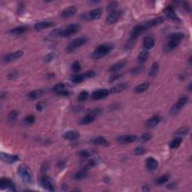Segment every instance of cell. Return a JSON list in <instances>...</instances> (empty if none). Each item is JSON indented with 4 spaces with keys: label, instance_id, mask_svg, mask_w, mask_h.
Returning a JSON list of instances; mask_svg holds the SVG:
<instances>
[{
    "label": "cell",
    "instance_id": "obj_1",
    "mask_svg": "<svg viewBox=\"0 0 192 192\" xmlns=\"http://www.w3.org/2000/svg\"><path fill=\"white\" fill-rule=\"evenodd\" d=\"M80 26L78 23H72L67 26L66 27L57 29L51 32V35L53 37H69L75 35L80 30Z\"/></svg>",
    "mask_w": 192,
    "mask_h": 192
},
{
    "label": "cell",
    "instance_id": "obj_2",
    "mask_svg": "<svg viewBox=\"0 0 192 192\" xmlns=\"http://www.w3.org/2000/svg\"><path fill=\"white\" fill-rule=\"evenodd\" d=\"M184 37H185V35L182 32H177L170 34L169 35V41L164 47L165 52H170L176 47H177L181 43Z\"/></svg>",
    "mask_w": 192,
    "mask_h": 192
},
{
    "label": "cell",
    "instance_id": "obj_3",
    "mask_svg": "<svg viewBox=\"0 0 192 192\" xmlns=\"http://www.w3.org/2000/svg\"><path fill=\"white\" fill-rule=\"evenodd\" d=\"M17 173L24 183L30 184L32 182L33 176H32V171L26 164H20L17 169Z\"/></svg>",
    "mask_w": 192,
    "mask_h": 192
},
{
    "label": "cell",
    "instance_id": "obj_4",
    "mask_svg": "<svg viewBox=\"0 0 192 192\" xmlns=\"http://www.w3.org/2000/svg\"><path fill=\"white\" fill-rule=\"evenodd\" d=\"M113 48V45L110 44H105L100 45L98 48L93 53L92 58L94 59H101V58L105 56L107 54H109Z\"/></svg>",
    "mask_w": 192,
    "mask_h": 192
},
{
    "label": "cell",
    "instance_id": "obj_5",
    "mask_svg": "<svg viewBox=\"0 0 192 192\" xmlns=\"http://www.w3.org/2000/svg\"><path fill=\"white\" fill-rule=\"evenodd\" d=\"M87 39L83 37H80V38H77L75 40L72 41L66 47L65 51L68 54H70V53L74 52L75 50H77V48L80 47L81 46L84 45L86 43Z\"/></svg>",
    "mask_w": 192,
    "mask_h": 192
},
{
    "label": "cell",
    "instance_id": "obj_6",
    "mask_svg": "<svg viewBox=\"0 0 192 192\" xmlns=\"http://www.w3.org/2000/svg\"><path fill=\"white\" fill-rule=\"evenodd\" d=\"M188 98L187 96H182L180 97L178 99V101H176L175 104L173 106L172 108L170 109V113L171 115H176L179 112L182 110V108L184 107V106L186 104V103L188 102Z\"/></svg>",
    "mask_w": 192,
    "mask_h": 192
},
{
    "label": "cell",
    "instance_id": "obj_7",
    "mask_svg": "<svg viewBox=\"0 0 192 192\" xmlns=\"http://www.w3.org/2000/svg\"><path fill=\"white\" fill-rule=\"evenodd\" d=\"M101 10L100 9H93V11H89V12L85 13V14H82V18L84 19V20H97V19H99L101 17Z\"/></svg>",
    "mask_w": 192,
    "mask_h": 192
},
{
    "label": "cell",
    "instance_id": "obj_8",
    "mask_svg": "<svg viewBox=\"0 0 192 192\" xmlns=\"http://www.w3.org/2000/svg\"><path fill=\"white\" fill-rule=\"evenodd\" d=\"M0 188L2 190L8 189L11 191H16V186L14 182L10 179L8 178H2L0 180Z\"/></svg>",
    "mask_w": 192,
    "mask_h": 192
},
{
    "label": "cell",
    "instance_id": "obj_9",
    "mask_svg": "<svg viewBox=\"0 0 192 192\" xmlns=\"http://www.w3.org/2000/svg\"><path fill=\"white\" fill-rule=\"evenodd\" d=\"M40 184H41V185L44 189L47 190V191H54L55 190L54 185L53 184L52 181L47 176L44 175L43 176H41V178L40 179Z\"/></svg>",
    "mask_w": 192,
    "mask_h": 192
},
{
    "label": "cell",
    "instance_id": "obj_10",
    "mask_svg": "<svg viewBox=\"0 0 192 192\" xmlns=\"http://www.w3.org/2000/svg\"><path fill=\"white\" fill-rule=\"evenodd\" d=\"M137 140H138V137L134 134L122 135L117 138V142L120 144H128V143H134Z\"/></svg>",
    "mask_w": 192,
    "mask_h": 192
},
{
    "label": "cell",
    "instance_id": "obj_11",
    "mask_svg": "<svg viewBox=\"0 0 192 192\" xmlns=\"http://www.w3.org/2000/svg\"><path fill=\"white\" fill-rule=\"evenodd\" d=\"M146 29L144 28L143 24H140V25H137L136 26L134 27V29L132 30L131 32V40H133V41H136L137 38L140 36V35L143 33L144 32H146Z\"/></svg>",
    "mask_w": 192,
    "mask_h": 192
},
{
    "label": "cell",
    "instance_id": "obj_12",
    "mask_svg": "<svg viewBox=\"0 0 192 192\" xmlns=\"http://www.w3.org/2000/svg\"><path fill=\"white\" fill-rule=\"evenodd\" d=\"M164 18L163 17H156V18L152 19V20H149V21L145 22L144 23H143V26L146 29V30H149V29L152 28V27L156 26H159L160 24L164 23Z\"/></svg>",
    "mask_w": 192,
    "mask_h": 192
},
{
    "label": "cell",
    "instance_id": "obj_13",
    "mask_svg": "<svg viewBox=\"0 0 192 192\" xmlns=\"http://www.w3.org/2000/svg\"><path fill=\"white\" fill-rule=\"evenodd\" d=\"M122 14V11H113L109 14L107 17V23L108 24H113L117 23Z\"/></svg>",
    "mask_w": 192,
    "mask_h": 192
},
{
    "label": "cell",
    "instance_id": "obj_14",
    "mask_svg": "<svg viewBox=\"0 0 192 192\" xmlns=\"http://www.w3.org/2000/svg\"><path fill=\"white\" fill-rule=\"evenodd\" d=\"M23 55V52L21 51H18L12 53V54H5L3 56L2 59L5 62H10L17 59H20V57H22Z\"/></svg>",
    "mask_w": 192,
    "mask_h": 192
},
{
    "label": "cell",
    "instance_id": "obj_15",
    "mask_svg": "<svg viewBox=\"0 0 192 192\" xmlns=\"http://www.w3.org/2000/svg\"><path fill=\"white\" fill-rule=\"evenodd\" d=\"M110 91H108L106 89H98L96 91H94L91 95V98L93 100H101L102 98H106L109 95Z\"/></svg>",
    "mask_w": 192,
    "mask_h": 192
},
{
    "label": "cell",
    "instance_id": "obj_16",
    "mask_svg": "<svg viewBox=\"0 0 192 192\" xmlns=\"http://www.w3.org/2000/svg\"><path fill=\"white\" fill-rule=\"evenodd\" d=\"M0 157H1V159L3 161L9 163V164H13V163L19 160V156L17 155H10L5 152H1Z\"/></svg>",
    "mask_w": 192,
    "mask_h": 192
},
{
    "label": "cell",
    "instance_id": "obj_17",
    "mask_svg": "<svg viewBox=\"0 0 192 192\" xmlns=\"http://www.w3.org/2000/svg\"><path fill=\"white\" fill-rule=\"evenodd\" d=\"M77 13V9L75 6H70V7L66 8L61 13V17L63 18H68L75 16Z\"/></svg>",
    "mask_w": 192,
    "mask_h": 192
},
{
    "label": "cell",
    "instance_id": "obj_18",
    "mask_svg": "<svg viewBox=\"0 0 192 192\" xmlns=\"http://www.w3.org/2000/svg\"><path fill=\"white\" fill-rule=\"evenodd\" d=\"M146 167L148 170L154 171L159 167V162L154 158L149 157L146 161Z\"/></svg>",
    "mask_w": 192,
    "mask_h": 192
},
{
    "label": "cell",
    "instance_id": "obj_19",
    "mask_svg": "<svg viewBox=\"0 0 192 192\" xmlns=\"http://www.w3.org/2000/svg\"><path fill=\"white\" fill-rule=\"evenodd\" d=\"M80 134H79V132L76 131H68L63 134V138L65 140H70V141L77 140L80 138Z\"/></svg>",
    "mask_w": 192,
    "mask_h": 192
},
{
    "label": "cell",
    "instance_id": "obj_20",
    "mask_svg": "<svg viewBox=\"0 0 192 192\" xmlns=\"http://www.w3.org/2000/svg\"><path fill=\"white\" fill-rule=\"evenodd\" d=\"M164 14H165V15L167 16L169 19H170V20H174V21H178V20H179L178 16L176 15L175 11H174L173 8L170 7V6H168V7H167L164 9Z\"/></svg>",
    "mask_w": 192,
    "mask_h": 192
},
{
    "label": "cell",
    "instance_id": "obj_21",
    "mask_svg": "<svg viewBox=\"0 0 192 192\" xmlns=\"http://www.w3.org/2000/svg\"><path fill=\"white\" fill-rule=\"evenodd\" d=\"M53 26H54V23L53 22H47V21H44V22H40L38 23L35 25L34 29L37 31H40V30H44V29L50 28V27H52Z\"/></svg>",
    "mask_w": 192,
    "mask_h": 192
},
{
    "label": "cell",
    "instance_id": "obj_22",
    "mask_svg": "<svg viewBox=\"0 0 192 192\" xmlns=\"http://www.w3.org/2000/svg\"><path fill=\"white\" fill-rule=\"evenodd\" d=\"M92 143L93 144L96 145H99V146H108L110 145V143L106 140L104 137H97V138H93L91 140Z\"/></svg>",
    "mask_w": 192,
    "mask_h": 192
},
{
    "label": "cell",
    "instance_id": "obj_23",
    "mask_svg": "<svg viewBox=\"0 0 192 192\" xmlns=\"http://www.w3.org/2000/svg\"><path fill=\"white\" fill-rule=\"evenodd\" d=\"M155 40L152 37H146L143 40V47L146 50H150L154 47Z\"/></svg>",
    "mask_w": 192,
    "mask_h": 192
},
{
    "label": "cell",
    "instance_id": "obj_24",
    "mask_svg": "<svg viewBox=\"0 0 192 192\" xmlns=\"http://www.w3.org/2000/svg\"><path fill=\"white\" fill-rule=\"evenodd\" d=\"M126 65V61L125 60H121L119 62H117L114 65H113L110 68V72H117L118 71L121 70L122 68L125 67V65Z\"/></svg>",
    "mask_w": 192,
    "mask_h": 192
},
{
    "label": "cell",
    "instance_id": "obj_25",
    "mask_svg": "<svg viewBox=\"0 0 192 192\" xmlns=\"http://www.w3.org/2000/svg\"><path fill=\"white\" fill-rule=\"evenodd\" d=\"M161 119L159 116H153L146 122V125L147 127H155L160 122Z\"/></svg>",
    "mask_w": 192,
    "mask_h": 192
},
{
    "label": "cell",
    "instance_id": "obj_26",
    "mask_svg": "<svg viewBox=\"0 0 192 192\" xmlns=\"http://www.w3.org/2000/svg\"><path fill=\"white\" fill-rule=\"evenodd\" d=\"M128 87V85L127 83H120V84H118L115 86L112 87L110 90V93H120V92L124 91L125 89Z\"/></svg>",
    "mask_w": 192,
    "mask_h": 192
},
{
    "label": "cell",
    "instance_id": "obj_27",
    "mask_svg": "<svg viewBox=\"0 0 192 192\" xmlns=\"http://www.w3.org/2000/svg\"><path fill=\"white\" fill-rule=\"evenodd\" d=\"M149 54L148 51H143L142 52H140V54H139L138 57V62L140 64H143L147 61V59H149Z\"/></svg>",
    "mask_w": 192,
    "mask_h": 192
},
{
    "label": "cell",
    "instance_id": "obj_28",
    "mask_svg": "<svg viewBox=\"0 0 192 192\" xmlns=\"http://www.w3.org/2000/svg\"><path fill=\"white\" fill-rule=\"evenodd\" d=\"M44 94V91L41 89H38V90H34V91L30 92L27 96H28L29 98L32 100H35L38 99Z\"/></svg>",
    "mask_w": 192,
    "mask_h": 192
},
{
    "label": "cell",
    "instance_id": "obj_29",
    "mask_svg": "<svg viewBox=\"0 0 192 192\" xmlns=\"http://www.w3.org/2000/svg\"><path fill=\"white\" fill-rule=\"evenodd\" d=\"M27 30V26H18L16 27V28L12 29L9 31V33L12 34V35H21V34L24 33Z\"/></svg>",
    "mask_w": 192,
    "mask_h": 192
},
{
    "label": "cell",
    "instance_id": "obj_30",
    "mask_svg": "<svg viewBox=\"0 0 192 192\" xmlns=\"http://www.w3.org/2000/svg\"><path fill=\"white\" fill-rule=\"evenodd\" d=\"M96 117H93L90 114L87 113L85 117H83L82 119H80V125H87V124H89L91 122H93L95 120Z\"/></svg>",
    "mask_w": 192,
    "mask_h": 192
},
{
    "label": "cell",
    "instance_id": "obj_31",
    "mask_svg": "<svg viewBox=\"0 0 192 192\" xmlns=\"http://www.w3.org/2000/svg\"><path fill=\"white\" fill-rule=\"evenodd\" d=\"M87 173H88V169L83 167V169H81L80 170H79L78 172H77L75 174V179L77 180H83L87 176Z\"/></svg>",
    "mask_w": 192,
    "mask_h": 192
},
{
    "label": "cell",
    "instance_id": "obj_32",
    "mask_svg": "<svg viewBox=\"0 0 192 192\" xmlns=\"http://www.w3.org/2000/svg\"><path fill=\"white\" fill-rule=\"evenodd\" d=\"M159 71V65L158 62H154L152 65L151 68H150L149 72V75L151 76V77H155L158 75Z\"/></svg>",
    "mask_w": 192,
    "mask_h": 192
},
{
    "label": "cell",
    "instance_id": "obj_33",
    "mask_svg": "<svg viewBox=\"0 0 192 192\" xmlns=\"http://www.w3.org/2000/svg\"><path fill=\"white\" fill-rule=\"evenodd\" d=\"M182 142V138H178L176 137L175 139L172 140L170 143V146L171 149H176V148L180 147V146L181 145Z\"/></svg>",
    "mask_w": 192,
    "mask_h": 192
},
{
    "label": "cell",
    "instance_id": "obj_34",
    "mask_svg": "<svg viewBox=\"0 0 192 192\" xmlns=\"http://www.w3.org/2000/svg\"><path fill=\"white\" fill-rule=\"evenodd\" d=\"M94 151L93 150H89V149H85V150H81L80 152L78 153L80 157L83 158V159H87V158H89L91 156H93V155L94 154Z\"/></svg>",
    "mask_w": 192,
    "mask_h": 192
},
{
    "label": "cell",
    "instance_id": "obj_35",
    "mask_svg": "<svg viewBox=\"0 0 192 192\" xmlns=\"http://www.w3.org/2000/svg\"><path fill=\"white\" fill-rule=\"evenodd\" d=\"M149 87V83H142V84L138 86L135 88L134 90L137 93H143L144 91H146Z\"/></svg>",
    "mask_w": 192,
    "mask_h": 192
},
{
    "label": "cell",
    "instance_id": "obj_36",
    "mask_svg": "<svg viewBox=\"0 0 192 192\" xmlns=\"http://www.w3.org/2000/svg\"><path fill=\"white\" fill-rule=\"evenodd\" d=\"M188 128H185V127H182V128H180L178 131H176L175 136L178 137V138H182V137L188 134Z\"/></svg>",
    "mask_w": 192,
    "mask_h": 192
},
{
    "label": "cell",
    "instance_id": "obj_37",
    "mask_svg": "<svg viewBox=\"0 0 192 192\" xmlns=\"http://www.w3.org/2000/svg\"><path fill=\"white\" fill-rule=\"evenodd\" d=\"M71 80L75 83H82L83 81H84L85 78L83 75H77L72 76V77H71Z\"/></svg>",
    "mask_w": 192,
    "mask_h": 192
},
{
    "label": "cell",
    "instance_id": "obj_38",
    "mask_svg": "<svg viewBox=\"0 0 192 192\" xmlns=\"http://www.w3.org/2000/svg\"><path fill=\"white\" fill-rule=\"evenodd\" d=\"M151 138H152V135L150 134L145 133V134H143L140 138H138V140L140 143H146V142L150 140V139Z\"/></svg>",
    "mask_w": 192,
    "mask_h": 192
},
{
    "label": "cell",
    "instance_id": "obj_39",
    "mask_svg": "<svg viewBox=\"0 0 192 192\" xmlns=\"http://www.w3.org/2000/svg\"><path fill=\"white\" fill-rule=\"evenodd\" d=\"M169 179H170V176L168 175H164L155 180V184L156 185H162L168 181Z\"/></svg>",
    "mask_w": 192,
    "mask_h": 192
},
{
    "label": "cell",
    "instance_id": "obj_40",
    "mask_svg": "<svg viewBox=\"0 0 192 192\" xmlns=\"http://www.w3.org/2000/svg\"><path fill=\"white\" fill-rule=\"evenodd\" d=\"M65 89V86L64 85V83H57V84L55 85L54 88H53V90H54L56 94H58V93L63 91V90Z\"/></svg>",
    "mask_w": 192,
    "mask_h": 192
},
{
    "label": "cell",
    "instance_id": "obj_41",
    "mask_svg": "<svg viewBox=\"0 0 192 192\" xmlns=\"http://www.w3.org/2000/svg\"><path fill=\"white\" fill-rule=\"evenodd\" d=\"M17 116H18V113L16 110H12L11 112L9 113V116H8V120L11 122H14L17 118Z\"/></svg>",
    "mask_w": 192,
    "mask_h": 192
},
{
    "label": "cell",
    "instance_id": "obj_42",
    "mask_svg": "<svg viewBox=\"0 0 192 192\" xmlns=\"http://www.w3.org/2000/svg\"><path fill=\"white\" fill-rule=\"evenodd\" d=\"M118 7V2H111L109 4L107 5V11H110V13L112 12V11H116L117 8Z\"/></svg>",
    "mask_w": 192,
    "mask_h": 192
},
{
    "label": "cell",
    "instance_id": "obj_43",
    "mask_svg": "<svg viewBox=\"0 0 192 192\" xmlns=\"http://www.w3.org/2000/svg\"><path fill=\"white\" fill-rule=\"evenodd\" d=\"M72 69L75 73H77V72H80L81 70V66H80V62L78 61H75L73 64H72Z\"/></svg>",
    "mask_w": 192,
    "mask_h": 192
},
{
    "label": "cell",
    "instance_id": "obj_44",
    "mask_svg": "<svg viewBox=\"0 0 192 192\" xmlns=\"http://www.w3.org/2000/svg\"><path fill=\"white\" fill-rule=\"evenodd\" d=\"M89 95L88 92L86 91H83L80 93L78 96V101H84L87 98H89Z\"/></svg>",
    "mask_w": 192,
    "mask_h": 192
},
{
    "label": "cell",
    "instance_id": "obj_45",
    "mask_svg": "<svg viewBox=\"0 0 192 192\" xmlns=\"http://www.w3.org/2000/svg\"><path fill=\"white\" fill-rule=\"evenodd\" d=\"M55 57V54L54 53H50V54H47V55H45L44 57V61L45 62H50L54 59Z\"/></svg>",
    "mask_w": 192,
    "mask_h": 192
},
{
    "label": "cell",
    "instance_id": "obj_46",
    "mask_svg": "<svg viewBox=\"0 0 192 192\" xmlns=\"http://www.w3.org/2000/svg\"><path fill=\"white\" fill-rule=\"evenodd\" d=\"M96 161L95 160H93V159H92V160L86 161V163L85 164L84 167L89 170V168H92V167H95V166H96Z\"/></svg>",
    "mask_w": 192,
    "mask_h": 192
},
{
    "label": "cell",
    "instance_id": "obj_47",
    "mask_svg": "<svg viewBox=\"0 0 192 192\" xmlns=\"http://www.w3.org/2000/svg\"><path fill=\"white\" fill-rule=\"evenodd\" d=\"M101 109H99V108H95V109L92 110L90 112H89L88 113L90 114V115H92L93 117H98L100 113H101Z\"/></svg>",
    "mask_w": 192,
    "mask_h": 192
},
{
    "label": "cell",
    "instance_id": "obj_48",
    "mask_svg": "<svg viewBox=\"0 0 192 192\" xmlns=\"http://www.w3.org/2000/svg\"><path fill=\"white\" fill-rule=\"evenodd\" d=\"M83 76H84L85 80L86 79H89V78H93L96 76V72L94 71H89V72H86L85 74H83Z\"/></svg>",
    "mask_w": 192,
    "mask_h": 192
},
{
    "label": "cell",
    "instance_id": "obj_49",
    "mask_svg": "<svg viewBox=\"0 0 192 192\" xmlns=\"http://www.w3.org/2000/svg\"><path fill=\"white\" fill-rule=\"evenodd\" d=\"M146 149L140 146V147H137L134 149V154L138 155H143L144 153H146Z\"/></svg>",
    "mask_w": 192,
    "mask_h": 192
},
{
    "label": "cell",
    "instance_id": "obj_50",
    "mask_svg": "<svg viewBox=\"0 0 192 192\" xmlns=\"http://www.w3.org/2000/svg\"><path fill=\"white\" fill-rule=\"evenodd\" d=\"M143 69V68L142 67V66H138V67L135 68H134L133 70L131 71V74L132 75H138V74L141 73Z\"/></svg>",
    "mask_w": 192,
    "mask_h": 192
},
{
    "label": "cell",
    "instance_id": "obj_51",
    "mask_svg": "<svg viewBox=\"0 0 192 192\" xmlns=\"http://www.w3.org/2000/svg\"><path fill=\"white\" fill-rule=\"evenodd\" d=\"M35 117L32 115L28 116V117L26 118V119H25V121L29 124V125H31V124L34 123V122H35Z\"/></svg>",
    "mask_w": 192,
    "mask_h": 192
},
{
    "label": "cell",
    "instance_id": "obj_52",
    "mask_svg": "<svg viewBox=\"0 0 192 192\" xmlns=\"http://www.w3.org/2000/svg\"><path fill=\"white\" fill-rule=\"evenodd\" d=\"M45 107V103L43 102V101H40V102H38L37 103L36 106H35V107H36V110L38 111H41Z\"/></svg>",
    "mask_w": 192,
    "mask_h": 192
},
{
    "label": "cell",
    "instance_id": "obj_53",
    "mask_svg": "<svg viewBox=\"0 0 192 192\" xmlns=\"http://www.w3.org/2000/svg\"><path fill=\"white\" fill-rule=\"evenodd\" d=\"M121 77H122V75H113L112 77H110V82L115 81V80H117L119 78H120Z\"/></svg>",
    "mask_w": 192,
    "mask_h": 192
},
{
    "label": "cell",
    "instance_id": "obj_54",
    "mask_svg": "<svg viewBox=\"0 0 192 192\" xmlns=\"http://www.w3.org/2000/svg\"><path fill=\"white\" fill-rule=\"evenodd\" d=\"M57 95H59V96H69V92L68 91V90L65 89L63 90V91L60 92V93H58Z\"/></svg>",
    "mask_w": 192,
    "mask_h": 192
},
{
    "label": "cell",
    "instance_id": "obj_55",
    "mask_svg": "<svg viewBox=\"0 0 192 192\" xmlns=\"http://www.w3.org/2000/svg\"><path fill=\"white\" fill-rule=\"evenodd\" d=\"M17 74L16 73V72H12V73L9 74V75H8V78L9 79H14V78H16V77H17Z\"/></svg>",
    "mask_w": 192,
    "mask_h": 192
},
{
    "label": "cell",
    "instance_id": "obj_56",
    "mask_svg": "<svg viewBox=\"0 0 192 192\" xmlns=\"http://www.w3.org/2000/svg\"><path fill=\"white\" fill-rule=\"evenodd\" d=\"M183 5H184V8H185V11H188V12H189V11H190V7H189V5H188V2H184L183 3Z\"/></svg>",
    "mask_w": 192,
    "mask_h": 192
},
{
    "label": "cell",
    "instance_id": "obj_57",
    "mask_svg": "<svg viewBox=\"0 0 192 192\" xmlns=\"http://www.w3.org/2000/svg\"><path fill=\"white\" fill-rule=\"evenodd\" d=\"M188 91H191V83H189V85H188Z\"/></svg>",
    "mask_w": 192,
    "mask_h": 192
}]
</instances>
